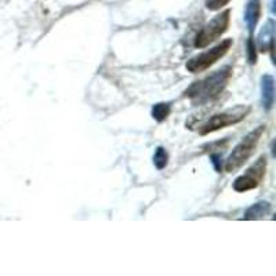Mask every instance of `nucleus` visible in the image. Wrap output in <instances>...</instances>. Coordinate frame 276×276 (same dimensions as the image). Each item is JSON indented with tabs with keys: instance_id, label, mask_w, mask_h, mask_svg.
<instances>
[{
	"instance_id": "1",
	"label": "nucleus",
	"mask_w": 276,
	"mask_h": 276,
	"mask_svg": "<svg viewBox=\"0 0 276 276\" xmlns=\"http://www.w3.org/2000/svg\"><path fill=\"white\" fill-rule=\"evenodd\" d=\"M232 76V66H224L215 71L200 82H196L185 92V97L191 99L193 104L202 105L212 99L217 98L222 90L227 87L229 79Z\"/></svg>"
},
{
	"instance_id": "2",
	"label": "nucleus",
	"mask_w": 276,
	"mask_h": 276,
	"mask_svg": "<svg viewBox=\"0 0 276 276\" xmlns=\"http://www.w3.org/2000/svg\"><path fill=\"white\" fill-rule=\"evenodd\" d=\"M265 131V126H260L253 131H250L243 140H242L235 149L232 153L228 156L227 162H225V171L227 173H235L239 170L245 163L250 159V156L253 155V152L257 148L258 142L261 140L262 134Z\"/></svg>"
},
{
	"instance_id": "3",
	"label": "nucleus",
	"mask_w": 276,
	"mask_h": 276,
	"mask_svg": "<svg viewBox=\"0 0 276 276\" xmlns=\"http://www.w3.org/2000/svg\"><path fill=\"white\" fill-rule=\"evenodd\" d=\"M231 11L227 10L224 13L217 15L215 18H213L209 24H206L203 28L200 29L196 39H195V47L196 49H203L206 46H209L210 43L215 42L219 36H222L227 32L229 27V17Z\"/></svg>"
},
{
	"instance_id": "4",
	"label": "nucleus",
	"mask_w": 276,
	"mask_h": 276,
	"mask_svg": "<svg viewBox=\"0 0 276 276\" xmlns=\"http://www.w3.org/2000/svg\"><path fill=\"white\" fill-rule=\"evenodd\" d=\"M232 39H227L224 42H221L219 44H217L215 47L207 50L206 53H202L196 57L191 58L188 62H186V69L192 73H199V72L206 71L207 68H210L212 65H214L218 60L224 57L227 54L229 49L232 47Z\"/></svg>"
},
{
	"instance_id": "5",
	"label": "nucleus",
	"mask_w": 276,
	"mask_h": 276,
	"mask_svg": "<svg viewBox=\"0 0 276 276\" xmlns=\"http://www.w3.org/2000/svg\"><path fill=\"white\" fill-rule=\"evenodd\" d=\"M248 108H245V106H235L234 109H228V111H224L221 114L214 115L213 118H210L209 121L206 122L205 124L200 127L199 133L202 135L209 134V133H213V131H217L219 128L228 127V126H232V124H236L242 122L246 115L248 114Z\"/></svg>"
},
{
	"instance_id": "6",
	"label": "nucleus",
	"mask_w": 276,
	"mask_h": 276,
	"mask_svg": "<svg viewBox=\"0 0 276 276\" xmlns=\"http://www.w3.org/2000/svg\"><path fill=\"white\" fill-rule=\"evenodd\" d=\"M267 171V156H261L243 176L238 177L234 183L236 192H246L257 188Z\"/></svg>"
},
{
	"instance_id": "7",
	"label": "nucleus",
	"mask_w": 276,
	"mask_h": 276,
	"mask_svg": "<svg viewBox=\"0 0 276 276\" xmlns=\"http://www.w3.org/2000/svg\"><path fill=\"white\" fill-rule=\"evenodd\" d=\"M261 102L265 111H271L275 102V79L271 75L261 78Z\"/></svg>"
},
{
	"instance_id": "8",
	"label": "nucleus",
	"mask_w": 276,
	"mask_h": 276,
	"mask_svg": "<svg viewBox=\"0 0 276 276\" xmlns=\"http://www.w3.org/2000/svg\"><path fill=\"white\" fill-rule=\"evenodd\" d=\"M274 29H275V22L269 20L258 35V50L262 53L268 50L271 53L274 51Z\"/></svg>"
},
{
	"instance_id": "9",
	"label": "nucleus",
	"mask_w": 276,
	"mask_h": 276,
	"mask_svg": "<svg viewBox=\"0 0 276 276\" xmlns=\"http://www.w3.org/2000/svg\"><path fill=\"white\" fill-rule=\"evenodd\" d=\"M260 11H261V7H260V0H250L247 7H246V13H245V21H246V24H247L250 35L253 33L255 25H257V22H258Z\"/></svg>"
},
{
	"instance_id": "10",
	"label": "nucleus",
	"mask_w": 276,
	"mask_h": 276,
	"mask_svg": "<svg viewBox=\"0 0 276 276\" xmlns=\"http://www.w3.org/2000/svg\"><path fill=\"white\" fill-rule=\"evenodd\" d=\"M271 213V205L268 202H258L251 207H248L245 214V219H261Z\"/></svg>"
},
{
	"instance_id": "11",
	"label": "nucleus",
	"mask_w": 276,
	"mask_h": 276,
	"mask_svg": "<svg viewBox=\"0 0 276 276\" xmlns=\"http://www.w3.org/2000/svg\"><path fill=\"white\" fill-rule=\"evenodd\" d=\"M170 104L160 102V104H156V105L152 108V116H153V119H156L157 122H163L170 115Z\"/></svg>"
},
{
	"instance_id": "12",
	"label": "nucleus",
	"mask_w": 276,
	"mask_h": 276,
	"mask_svg": "<svg viewBox=\"0 0 276 276\" xmlns=\"http://www.w3.org/2000/svg\"><path fill=\"white\" fill-rule=\"evenodd\" d=\"M167 163H169V153H167V151L162 148V147H159V148L156 149L155 155H153V164L156 166V169L162 170V169H164L167 166Z\"/></svg>"
},
{
	"instance_id": "13",
	"label": "nucleus",
	"mask_w": 276,
	"mask_h": 276,
	"mask_svg": "<svg viewBox=\"0 0 276 276\" xmlns=\"http://www.w3.org/2000/svg\"><path fill=\"white\" fill-rule=\"evenodd\" d=\"M255 43L253 40V36L250 35V39H248L247 42V58H248V62L250 64H255V61H257V51H255Z\"/></svg>"
},
{
	"instance_id": "14",
	"label": "nucleus",
	"mask_w": 276,
	"mask_h": 276,
	"mask_svg": "<svg viewBox=\"0 0 276 276\" xmlns=\"http://www.w3.org/2000/svg\"><path fill=\"white\" fill-rule=\"evenodd\" d=\"M227 3H229V0H209L207 1V8L215 11V10H219L221 7H224Z\"/></svg>"
},
{
	"instance_id": "15",
	"label": "nucleus",
	"mask_w": 276,
	"mask_h": 276,
	"mask_svg": "<svg viewBox=\"0 0 276 276\" xmlns=\"http://www.w3.org/2000/svg\"><path fill=\"white\" fill-rule=\"evenodd\" d=\"M221 160H222V159H221V156L219 155H212V162L217 171H221Z\"/></svg>"
}]
</instances>
